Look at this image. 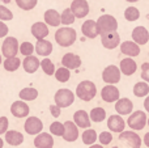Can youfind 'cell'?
Instances as JSON below:
<instances>
[{"instance_id": "obj_1", "label": "cell", "mask_w": 149, "mask_h": 148, "mask_svg": "<svg viewBox=\"0 0 149 148\" xmlns=\"http://www.w3.org/2000/svg\"><path fill=\"white\" fill-rule=\"evenodd\" d=\"M76 38H77L76 30L73 28H70V26H63V28H59L55 31V41L62 47L72 46L76 42Z\"/></svg>"}, {"instance_id": "obj_2", "label": "cell", "mask_w": 149, "mask_h": 148, "mask_svg": "<svg viewBox=\"0 0 149 148\" xmlns=\"http://www.w3.org/2000/svg\"><path fill=\"white\" fill-rule=\"evenodd\" d=\"M97 94V88H95V84L90 80H82L81 83L77 84L76 87V93L74 96H77V98H80L81 101L89 102Z\"/></svg>"}, {"instance_id": "obj_3", "label": "cell", "mask_w": 149, "mask_h": 148, "mask_svg": "<svg viewBox=\"0 0 149 148\" xmlns=\"http://www.w3.org/2000/svg\"><path fill=\"white\" fill-rule=\"evenodd\" d=\"M95 22H97V29H98V34H100V36H102V34H105V33H110V31L118 30V21L111 15L100 16Z\"/></svg>"}, {"instance_id": "obj_4", "label": "cell", "mask_w": 149, "mask_h": 148, "mask_svg": "<svg viewBox=\"0 0 149 148\" xmlns=\"http://www.w3.org/2000/svg\"><path fill=\"white\" fill-rule=\"evenodd\" d=\"M74 93L71 89H67V88H62V89H58L56 93L54 96V101H55V105L59 106L60 109L63 108H68L74 102Z\"/></svg>"}, {"instance_id": "obj_5", "label": "cell", "mask_w": 149, "mask_h": 148, "mask_svg": "<svg viewBox=\"0 0 149 148\" xmlns=\"http://www.w3.org/2000/svg\"><path fill=\"white\" fill-rule=\"evenodd\" d=\"M147 121H148L147 113L143 112V110H136V112H132L128 115L127 125L134 131H139V130H143L147 126Z\"/></svg>"}, {"instance_id": "obj_6", "label": "cell", "mask_w": 149, "mask_h": 148, "mask_svg": "<svg viewBox=\"0 0 149 148\" xmlns=\"http://www.w3.org/2000/svg\"><path fill=\"white\" fill-rule=\"evenodd\" d=\"M20 51V43L16 37H5L1 43V55L7 58H15Z\"/></svg>"}, {"instance_id": "obj_7", "label": "cell", "mask_w": 149, "mask_h": 148, "mask_svg": "<svg viewBox=\"0 0 149 148\" xmlns=\"http://www.w3.org/2000/svg\"><path fill=\"white\" fill-rule=\"evenodd\" d=\"M120 70L119 67L114 64H110L107 67H105V70L102 71V80L105 81L106 84H110V85H114V84H118L120 81Z\"/></svg>"}, {"instance_id": "obj_8", "label": "cell", "mask_w": 149, "mask_h": 148, "mask_svg": "<svg viewBox=\"0 0 149 148\" xmlns=\"http://www.w3.org/2000/svg\"><path fill=\"white\" fill-rule=\"evenodd\" d=\"M24 128H25V133L29 135H38L43 130V123L38 117H28Z\"/></svg>"}, {"instance_id": "obj_9", "label": "cell", "mask_w": 149, "mask_h": 148, "mask_svg": "<svg viewBox=\"0 0 149 148\" xmlns=\"http://www.w3.org/2000/svg\"><path fill=\"white\" fill-rule=\"evenodd\" d=\"M101 43L105 49L114 50L119 46L120 43V36L118 31H110V33H105L101 36Z\"/></svg>"}, {"instance_id": "obj_10", "label": "cell", "mask_w": 149, "mask_h": 148, "mask_svg": "<svg viewBox=\"0 0 149 148\" xmlns=\"http://www.w3.org/2000/svg\"><path fill=\"white\" fill-rule=\"evenodd\" d=\"M70 9L72 10L76 18H84L89 13V4L86 0H73L71 3Z\"/></svg>"}, {"instance_id": "obj_11", "label": "cell", "mask_w": 149, "mask_h": 148, "mask_svg": "<svg viewBox=\"0 0 149 148\" xmlns=\"http://www.w3.org/2000/svg\"><path fill=\"white\" fill-rule=\"evenodd\" d=\"M101 98L105 102H116L120 98V92L115 85H105L101 89Z\"/></svg>"}, {"instance_id": "obj_12", "label": "cell", "mask_w": 149, "mask_h": 148, "mask_svg": "<svg viewBox=\"0 0 149 148\" xmlns=\"http://www.w3.org/2000/svg\"><path fill=\"white\" fill-rule=\"evenodd\" d=\"M119 140L128 144L131 148H140L141 147V143H143L141 138H140L135 131H123V133H120Z\"/></svg>"}, {"instance_id": "obj_13", "label": "cell", "mask_w": 149, "mask_h": 148, "mask_svg": "<svg viewBox=\"0 0 149 148\" xmlns=\"http://www.w3.org/2000/svg\"><path fill=\"white\" fill-rule=\"evenodd\" d=\"M107 127L111 133H123L126 128V121L122 118V115L119 114H113L109 117L107 119Z\"/></svg>"}, {"instance_id": "obj_14", "label": "cell", "mask_w": 149, "mask_h": 148, "mask_svg": "<svg viewBox=\"0 0 149 148\" xmlns=\"http://www.w3.org/2000/svg\"><path fill=\"white\" fill-rule=\"evenodd\" d=\"M115 112L119 115H130L134 112V102L127 97H120L115 102Z\"/></svg>"}, {"instance_id": "obj_15", "label": "cell", "mask_w": 149, "mask_h": 148, "mask_svg": "<svg viewBox=\"0 0 149 148\" xmlns=\"http://www.w3.org/2000/svg\"><path fill=\"white\" fill-rule=\"evenodd\" d=\"M132 41L139 46L147 45L149 42V31L145 26H136L132 30Z\"/></svg>"}, {"instance_id": "obj_16", "label": "cell", "mask_w": 149, "mask_h": 148, "mask_svg": "<svg viewBox=\"0 0 149 148\" xmlns=\"http://www.w3.org/2000/svg\"><path fill=\"white\" fill-rule=\"evenodd\" d=\"M65 142L72 143L79 138V127L73 123V121H65L64 122V134L62 136Z\"/></svg>"}, {"instance_id": "obj_17", "label": "cell", "mask_w": 149, "mask_h": 148, "mask_svg": "<svg viewBox=\"0 0 149 148\" xmlns=\"http://www.w3.org/2000/svg\"><path fill=\"white\" fill-rule=\"evenodd\" d=\"M10 113L16 118H25L30 113V108H29V105L25 101L18 100V101H15L10 105Z\"/></svg>"}, {"instance_id": "obj_18", "label": "cell", "mask_w": 149, "mask_h": 148, "mask_svg": "<svg viewBox=\"0 0 149 148\" xmlns=\"http://www.w3.org/2000/svg\"><path fill=\"white\" fill-rule=\"evenodd\" d=\"M62 64H63V67H65L70 71L77 70L81 66V58L77 54H73V52H67L62 58Z\"/></svg>"}, {"instance_id": "obj_19", "label": "cell", "mask_w": 149, "mask_h": 148, "mask_svg": "<svg viewBox=\"0 0 149 148\" xmlns=\"http://www.w3.org/2000/svg\"><path fill=\"white\" fill-rule=\"evenodd\" d=\"M119 70H120V73H123V75L132 76L137 71V63L135 62L132 58L127 57L120 60V63H119Z\"/></svg>"}, {"instance_id": "obj_20", "label": "cell", "mask_w": 149, "mask_h": 148, "mask_svg": "<svg viewBox=\"0 0 149 148\" xmlns=\"http://www.w3.org/2000/svg\"><path fill=\"white\" fill-rule=\"evenodd\" d=\"M34 147L36 148H52L54 147V138L49 133H41L34 138Z\"/></svg>"}, {"instance_id": "obj_21", "label": "cell", "mask_w": 149, "mask_h": 148, "mask_svg": "<svg viewBox=\"0 0 149 148\" xmlns=\"http://www.w3.org/2000/svg\"><path fill=\"white\" fill-rule=\"evenodd\" d=\"M120 52L127 55L128 58H135L140 55V46L134 41H124L120 43Z\"/></svg>"}, {"instance_id": "obj_22", "label": "cell", "mask_w": 149, "mask_h": 148, "mask_svg": "<svg viewBox=\"0 0 149 148\" xmlns=\"http://www.w3.org/2000/svg\"><path fill=\"white\" fill-rule=\"evenodd\" d=\"M90 117L85 110H77L73 114V123L80 128H89L90 127Z\"/></svg>"}, {"instance_id": "obj_23", "label": "cell", "mask_w": 149, "mask_h": 148, "mask_svg": "<svg viewBox=\"0 0 149 148\" xmlns=\"http://www.w3.org/2000/svg\"><path fill=\"white\" fill-rule=\"evenodd\" d=\"M81 31L84 34V37L89 39H94L98 34V29H97V22L95 20H86L84 21V24L81 25Z\"/></svg>"}, {"instance_id": "obj_24", "label": "cell", "mask_w": 149, "mask_h": 148, "mask_svg": "<svg viewBox=\"0 0 149 148\" xmlns=\"http://www.w3.org/2000/svg\"><path fill=\"white\" fill-rule=\"evenodd\" d=\"M30 31L31 36L37 38V41H41L49 36V26L45 22H34L30 28Z\"/></svg>"}, {"instance_id": "obj_25", "label": "cell", "mask_w": 149, "mask_h": 148, "mask_svg": "<svg viewBox=\"0 0 149 148\" xmlns=\"http://www.w3.org/2000/svg\"><path fill=\"white\" fill-rule=\"evenodd\" d=\"M21 64H22V67H24V70H25V72H28V73H34V72H37V70L41 67V62H39V59H38L37 57H34V55H30V57H25V59L21 62Z\"/></svg>"}, {"instance_id": "obj_26", "label": "cell", "mask_w": 149, "mask_h": 148, "mask_svg": "<svg viewBox=\"0 0 149 148\" xmlns=\"http://www.w3.org/2000/svg\"><path fill=\"white\" fill-rule=\"evenodd\" d=\"M45 18V24L47 26H54V28H58L60 25V13L55 9H47L43 15Z\"/></svg>"}, {"instance_id": "obj_27", "label": "cell", "mask_w": 149, "mask_h": 148, "mask_svg": "<svg viewBox=\"0 0 149 148\" xmlns=\"http://www.w3.org/2000/svg\"><path fill=\"white\" fill-rule=\"evenodd\" d=\"M52 43L50 41H47V39H41V41L37 42V45L34 46V50H36V52L38 55H41V57H45L47 58L50 54L52 52Z\"/></svg>"}, {"instance_id": "obj_28", "label": "cell", "mask_w": 149, "mask_h": 148, "mask_svg": "<svg viewBox=\"0 0 149 148\" xmlns=\"http://www.w3.org/2000/svg\"><path fill=\"white\" fill-rule=\"evenodd\" d=\"M5 142H7L9 146L17 147L20 144L24 143V135L20 133V131L16 130H8L5 133Z\"/></svg>"}, {"instance_id": "obj_29", "label": "cell", "mask_w": 149, "mask_h": 148, "mask_svg": "<svg viewBox=\"0 0 149 148\" xmlns=\"http://www.w3.org/2000/svg\"><path fill=\"white\" fill-rule=\"evenodd\" d=\"M18 97H20L21 101H34V100L38 97V91L36 88H31V87H28V88H24L20 91L18 93Z\"/></svg>"}, {"instance_id": "obj_30", "label": "cell", "mask_w": 149, "mask_h": 148, "mask_svg": "<svg viewBox=\"0 0 149 148\" xmlns=\"http://www.w3.org/2000/svg\"><path fill=\"white\" fill-rule=\"evenodd\" d=\"M89 117H90V121L95 123H101L106 119L107 114H106V110L101 106H97V108H93L89 113Z\"/></svg>"}, {"instance_id": "obj_31", "label": "cell", "mask_w": 149, "mask_h": 148, "mask_svg": "<svg viewBox=\"0 0 149 148\" xmlns=\"http://www.w3.org/2000/svg\"><path fill=\"white\" fill-rule=\"evenodd\" d=\"M81 139H82V143L84 144H86V146H93V144H95V142H97L98 135H97V133H95V130H93V128H86V130L82 133Z\"/></svg>"}, {"instance_id": "obj_32", "label": "cell", "mask_w": 149, "mask_h": 148, "mask_svg": "<svg viewBox=\"0 0 149 148\" xmlns=\"http://www.w3.org/2000/svg\"><path fill=\"white\" fill-rule=\"evenodd\" d=\"M20 66H21V60L18 59L17 57L7 58V59L3 62V67H4V70L8 71V72H15V71H17L18 68H20Z\"/></svg>"}, {"instance_id": "obj_33", "label": "cell", "mask_w": 149, "mask_h": 148, "mask_svg": "<svg viewBox=\"0 0 149 148\" xmlns=\"http://www.w3.org/2000/svg\"><path fill=\"white\" fill-rule=\"evenodd\" d=\"M134 94L136 97H147L149 94V85L145 81H137L134 85Z\"/></svg>"}, {"instance_id": "obj_34", "label": "cell", "mask_w": 149, "mask_h": 148, "mask_svg": "<svg viewBox=\"0 0 149 148\" xmlns=\"http://www.w3.org/2000/svg\"><path fill=\"white\" fill-rule=\"evenodd\" d=\"M54 76L59 83H67L71 79V71L67 70L65 67H60V68H58V70H55Z\"/></svg>"}, {"instance_id": "obj_35", "label": "cell", "mask_w": 149, "mask_h": 148, "mask_svg": "<svg viewBox=\"0 0 149 148\" xmlns=\"http://www.w3.org/2000/svg\"><path fill=\"white\" fill-rule=\"evenodd\" d=\"M74 20H76V17H74V15L72 13V10H71L70 8H65V9L62 12V15H60V22L65 26L72 25L74 22Z\"/></svg>"}, {"instance_id": "obj_36", "label": "cell", "mask_w": 149, "mask_h": 148, "mask_svg": "<svg viewBox=\"0 0 149 148\" xmlns=\"http://www.w3.org/2000/svg\"><path fill=\"white\" fill-rule=\"evenodd\" d=\"M124 18L130 22H134V21H137L140 18V10L137 9L136 7H128L124 10Z\"/></svg>"}, {"instance_id": "obj_37", "label": "cell", "mask_w": 149, "mask_h": 148, "mask_svg": "<svg viewBox=\"0 0 149 148\" xmlns=\"http://www.w3.org/2000/svg\"><path fill=\"white\" fill-rule=\"evenodd\" d=\"M41 68H42V71L49 76H52L55 73V66H54V63H52V60L49 59V58H45L41 62Z\"/></svg>"}, {"instance_id": "obj_38", "label": "cell", "mask_w": 149, "mask_h": 148, "mask_svg": "<svg viewBox=\"0 0 149 148\" xmlns=\"http://www.w3.org/2000/svg\"><path fill=\"white\" fill-rule=\"evenodd\" d=\"M50 133H51V135L55 136H63V134H64V123L58 122V121L52 122L50 125Z\"/></svg>"}, {"instance_id": "obj_39", "label": "cell", "mask_w": 149, "mask_h": 148, "mask_svg": "<svg viewBox=\"0 0 149 148\" xmlns=\"http://www.w3.org/2000/svg\"><path fill=\"white\" fill-rule=\"evenodd\" d=\"M38 0H16V4L20 9L22 10H31L33 8H36Z\"/></svg>"}, {"instance_id": "obj_40", "label": "cell", "mask_w": 149, "mask_h": 148, "mask_svg": "<svg viewBox=\"0 0 149 148\" xmlns=\"http://www.w3.org/2000/svg\"><path fill=\"white\" fill-rule=\"evenodd\" d=\"M34 51H36V50H34V46H33V43H30V42H22V43L20 45V52L24 55V57H30V55H33Z\"/></svg>"}, {"instance_id": "obj_41", "label": "cell", "mask_w": 149, "mask_h": 148, "mask_svg": "<svg viewBox=\"0 0 149 148\" xmlns=\"http://www.w3.org/2000/svg\"><path fill=\"white\" fill-rule=\"evenodd\" d=\"M98 140H100L101 146H109L113 142V134L109 133V131H102L98 135Z\"/></svg>"}, {"instance_id": "obj_42", "label": "cell", "mask_w": 149, "mask_h": 148, "mask_svg": "<svg viewBox=\"0 0 149 148\" xmlns=\"http://www.w3.org/2000/svg\"><path fill=\"white\" fill-rule=\"evenodd\" d=\"M13 18L12 10H9L5 5H0V21H10Z\"/></svg>"}, {"instance_id": "obj_43", "label": "cell", "mask_w": 149, "mask_h": 148, "mask_svg": "<svg viewBox=\"0 0 149 148\" xmlns=\"http://www.w3.org/2000/svg\"><path fill=\"white\" fill-rule=\"evenodd\" d=\"M9 127V121L7 117H0V135H5Z\"/></svg>"}, {"instance_id": "obj_44", "label": "cell", "mask_w": 149, "mask_h": 148, "mask_svg": "<svg viewBox=\"0 0 149 148\" xmlns=\"http://www.w3.org/2000/svg\"><path fill=\"white\" fill-rule=\"evenodd\" d=\"M141 79L145 83H149V63L141 64Z\"/></svg>"}, {"instance_id": "obj_45", "label": "cell", "mask_w": 149, "mask_h": 148, "mask_svg": "<svg viewBox=\"0 0 149 148\" xmlns=\"http://www.w3.org/2000/svg\"><path fill=\"white\" fill-rule=\"evenodd\" d=\"M50 113H51V115L54 118H58V117H60L62 109L59 106H56V105H50Z\"/></svg>"}, {"instance_id": "obj_46", "label": "cell", "mask_w": 149, "mask_h": 148, "mask_svg": "<svg viewBox=\"0 0 149 148\" xmlns=\"http://www.w3.org/2000/svg\"><path fill=\"white\" fill-rule=\"evenodd\" d=\"M8 31H9V29H8L7 24L3 22V21H0V38H5L8 34Z\"/></svg>"}, {"instance_id": "obj_47", "label": "cell", "mask_w": 149, "mask_h": 148, "mask_svg": "<svg viewBox=\"0 0 149 148\" xmlns=\"http://www.w3.org/2000/svg\"><path fill=\"white\" fill-rule=\"evenodd\" d=\"M144 108H145V112L149 113V96H147L144 100Z\"/></svg>"}, {"instance_id": "obj_48", "label": "cell", "mask_w": 149, "mask_h": 148, "mask_svg": "<svg viewBox=\"0 0 149 148\" xmlns=\"http://www.w3.org/2000/svg\"><path fill=\"white\" fill-rule=\"evenodd\" d=\"M143 142H144V144L149 148V133H147V134L144 135V139H143Z\"/></svg>"}, {"instance_id": "obj_49", "label": "cell", "mask_w": 149, "mask_h": 148, "mask_svg": "<svg viewBox=\"0 0 149 148\" xmlns=\"http://www.w3.org/2000/svg\"><path fill=\"white\" fill-rule=\"evenodd\" d=\"M89 148H105V147L101 146V144H93V146H89Z\"/></svg>"}, {"instance_id": "obj_50", "label": "cell", "mask_w": 149, "mask_h": 148, "mask_svg": "<svg viewBox=\"0 0 149 148\" xmlns=\"http://www.w3.org/2000/svg\"><path fill=\"white\" fill-rule=\"evenodd\" d=\"M3 147H4V140L0 138V148H3Z\"/></svg>"}, {"instance_id": "obj_51", "label": "cell", "mask_w": 149, "mask_h": 148, "mask_svg": "<svg viewBox=\"0 0 149 148\" xmlns=\"http://www.w3.org/2000/svg\"><path fill=\"white\" fill-rule=\"evenodd\" d=\"M126 1H128V3H136V1H139V0H126Z\"/></svg>"}, {"instance_id": "obj_52", "label": "cell", "mask_w": 149, "mask_h": 148, "mask_svg": "<svg viewBox=\"0 0 149 148\" xmlns=\"http://www.w3.org/2000/svg\"><path fill=\"white\" fill-rule=\"evenodd\" d=\"M3 64V58H1V54H0V66Z\"/></svg>"}, {"instance_id": "obj_53", "label": "cell", "mask_w": 149, "mask_h": 148, "mask_svg": "<svg viewBox=\"0 0 149 148\" xmlns=\"http://www.w3.org/2000/svg\"><path fill=\"white\" fill-rule=\"evenodd\" d=\"M147 125L149 126V118H148V121H147Z\"/></svg>"}, {"instance_id": "obj_54", "label": "cell", "mask_w": 149, "mask_h": 148, "mask_svg": "<svg viewBox=\"0 0 149 148\" xmlns=\"http://www.w3.org/2000/svg\"><path fill=\"white\" fill-rule=\"evenodd\" d=\"M111 148H119V147H111Z\"/></svg>"}]
</instances>
